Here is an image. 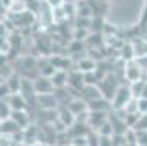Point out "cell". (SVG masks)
Wrapping results in <instances>:
<instances>
[{"instance_id": "obj_28", "label": "cell", "mask_w": 147, "mask_h": 146, "mask_svg": "<svg viewBox=\"0 0 147 146\" xmlns=\"http://www.w3.org/2000/svg\"><path fill=\"white\" fill-rule=\"evenodd\" d=\"M3 82H5V80H3L2 77H0V85H2V83H3Z\"/></svg>"}, {"instance_id": "obj_9", "label": "cell", "mask_w": 147, "mask_h": 146, "mask_svg": "<svg viewBox=\"0 0 147 146\" xmlns=\"http://www.w3.org/2000/svg\"><path fill=\"white\" fill-rule=\"evenodd\" d=\"M6 85L9 86V91L10 94H20V89H22V82L24 79L20 77L18 73H12L6 80Z\"/></svg>"}, {"instance_id": "obj_18", "label": "cell", "mask_w": 147, "mask_h": 146, "mask_svg": "<svg viewBox=\"0 0 147 146\" xmlns=\"http://www.w3.org/2000/svg\"><path fill=\"white\" fill-rule=\"evenodd\" d=\"M12 113H13V111H12L10 105L7 104V101H6V99L0 101V121H5V120L10 118Z\"/></svg>"}, {"instance_id": "obj_24", "label": "cell", "mask_w": 147, "mask_h": 146, "mask_svg": "<svg viewBox=\"0 0 147 146\" xmlns=\"http://www.w3.org/2000/svg\"><path fill=\"white\" fill-rule=\"evenodd\" d=\"M64 0H45V5L51 9H57V7H61L64 6Z\"/></svg>"}, {"instance_id": "obj_29", "label": "cell", "mask_w": 147, "mask_h": 146, "mask_svg": "<svg viewBox=\"0 0 147 146\" xmlns=\"http://www.w3.org/2000/svg\"><path fill=\"white\" fill-rule=\"evenodd\" d=\"M100 2H107V0H100Z\"/></svg>"}, {"instance_id": "obj_1", "label": "cell", "mask_w": 147, "mask_h": 146, "mask_svg": "<svg viewBox=\"0 0 147 146\" xmlns=\"http://www.w3.org/2000/svg\"><path fill=\"white\" fill-rule=\"evenodd\" d=\"M131 98H133V95H131L130 88L124 86V85L118 86V89H117V92H115V95H114V98H112V102H111V104H112V110H114V111L122 110V108L130 102Z\"/></svg>"}, {"instance_id": "obj_26", "label": "cell", "mask_w": 147, "mask_h": 146, "mask_svg": "<svg viewBox=\"0 0 147 146\" xmlns=\"http://www.w3.org/2000/svg\"><path fill=\"white\" fill-rule=\"evenodd\" d=\"M13 2H15V0H2V3L5 5V7H6L7 10H9V7L12 6V3H13Z\"/></svg>"}, {"instance_id": "obj_27", "label": "cell", "mask_w": 147, "mask_h": 146, "mask_svg": "<svg viewBox=\"0 0 147 146\" xmlns=\"http://www.w3.org/2000/svg\"><path fill=\"white\" fill-rule=\"evenodd\" d=\"M3 134V130H2V124H0V136Z\"/></svg>"}, {"instance_id": "obj_3", "label": "cell", "mask_w": 147, "mask_h": 146, "mask_svg": "<svg viewBox=\"0 0 147 146\" xmlns=\"http://www.w3.org/2000/svg\"><path fill=\"white\" fill-rule=\"evenodd\" d=\"M34 91L35 95H50L53 92H55V86L50 77H44V76H38L34 80Z\"/></svg>"}, {"instance_id": "obj_13", "label": "cell", "mask_w": 147, "mask_h": 146, "mask_svg": "<svg viewBox=\"0 0 147 146\" xmlns=\"http://www.w3.org/2000/svg\"><path fill=\"white\" fill-rule=\"evenodd\" d=\"M67 79H69V73H67L66 70H57V72L54 73V76L51 77L55 89L64 88V86L67 85Z\"/></svg>"}, {"instance_id": "obj_6", "label": "cell", "mask_w": 147, "mask_h": 146, "mask_svg": "<svg viewBox=\"0 0 147 146\" xmlns=\"http://www.w3.org/2000/svg\"><path fill=\"white\" fill-rule=\"evenodd\" d=\"M67 85L76 91H83L85 88V75H83L80 70L77 72H70L69 73V79H67Z\"/></svg>"}, {"instance_id": "obj_11", "label": "cell", "mask_w": 147, "mask_h": 146, "mask_svg": "<svg viewBox=\"0 0 147 146\" xmlns=\"http://www.w3.org/2000/svg\"><path fill=\"white\" fill-rule=\"evenodd\" d=\"M96 67H98L96 61L92 60V58H89V57L82 58V60L77 61V69H79L82 73H90V72H95Z\"/></svg>"}, {"instance_id": "obj_12", "label": "cell", "mask_w": 147, "mask_h": 146, "mask_svg": "<svg viewBox=\"0 0 147 146\" xmlns=\"http://www.w3.org/2000/svg\"><path fill=\"white\" fill-rule=\"evenodd\" d=\"M0 124H2L3 134H9V136H12V137H13L16 133H20V130H22V129H20L12 118H7V120L2 121Z\"/></svg>"}, {"instance_id": "obj_21", "label": "cell", "mask_w": 147, "mask_h": 146, "mask_svg": "<svg viewBox=\"0 0 147 146\" xmlns=\"http://www.w3.org/2000/svg\"><path fill=\"white\" fill-rule=\"evenodd\" d=\"M25 3H26V10L32 13H38L41 6H42L41 0H25Z\"/></svg>"}, {"instance_id": "obj_16", "label": "cell", "mask_w": 147, "mask_h": 146, "mask_svg": "<svg viewBox=\"0 0 147 146\" xmlns=\"http://www.w3.org/2000/svg\"><path fill=\"white\" fill-rule=\"evenodd\" d=\"M146 86H147V83H146V82H143V80H138V82H136V83H131L130 91H131L133 98L140 99V98H141V95H143V92H144V89H146Z\"/></svg>"}, {"instance_id": "obj_14", "label": "cell", "mask_w": 147, "mask_h": 146, "mask_svg": "<svg viewBox=\"0 0 147 146\" xmlns=\"http://www.w3.org/2000/svg\"><path fill=\"white\" fill-rule=\"evenodd\" d=\"M10 118L18 124L20 129L28 127V124H29V115L26 114V111H13Z\"/></svg>"}, {"instance_id": "obj_5", "label": "cell", "mask_w": 147, "mask_h": 146, "mask_svg": "<svg viewBox=\"0 0 147 146\" xmlns=\"http://www.w3.org/2000/svg\"><path fill=\"white\" fill-rule=\"evenodd\" d=\"M6 101L10 105L12 111H25L26 105H28V102H26V99L24 98L22 94H10Z\"/></svg>"}, {"instance_id": "obj_20", "label": "cell", "mask_w": 147, "mask_h": 146, "mask_svg": "<svg viewBox=\"0 0 147 146\" xmlns=\"http://www.w3.org/2000/svg\"><path fill=\"white\" fill-rule=\"evenodd\" d=\"M89 35H90V32H89V29H82V28H74V31H73V39H76V41H86L88 38H89Z\"/></svg>"}, {"instance_id": "obj_17", "label": "cell", "mask_w": 147, "mask_h": 146, "mask_svg": "<svg viewBox=\"0 0 147 146\" xmlns=\"http://www.w3.org/2000/svg\"><path fill=\"white\" fill-rule=\"evenodd\" d=\"M38 70H39V76H44V77H53L54 76V73L57 72V69L50 63V60L48 61H45L44 63V66H38Z\"/></svg>"}, {"instance_id": "obj_2", "label": "cell", "mask_w": 147, "mask_h": 146, "mask_svg": "<svg viewBox=\"0 0 147 146\" xmlns=\"http://www.w3.org/2000/svg\"><path fill=\"white\" fill-rule=\"evenodd\" d=\"M124 76L130 83H136L138 80H141V76H143V69H141V65L138 61H134V60H130L124 65Z\"/></svg>"}, {"instance_id": "obj_10", "label": "cell", "mask_w": 147, "mask_h": 146, "mask_svg": "<svg viewBox=\"0 0 147 146\" xmlns=\"http://www.w3.org/2000/svg\"><path fill=\"white\" fill-rule=\"evenodd\" d=\"M57 118L64 124V126L67 127V129H70L73 124L76 123V117H74V114L67 108V107H64V108H61L60 111H58V115H57Z\"/></svg>"}, {"instance_id": "obj_8", "label": "cell", "mask_w": 147, "mask_h": 146, "mask_svg": "<svg viewBox=\"0 0 147 146\" xmlns=\"http://www.w3.org/2000/svg\"><path fill=\"white\" fill-rule=\"evenodd\" d=\"M66 107H67L73 114H74V117H76V115H79V114H82V113L89 111V105H88V102H85L83 99H77V98L71 99Z\"/></svg>"}, {"instance_id": "obj_4", "label": "cell", "mask_w": 147, "mask_h": 146, "mask_svg": "<svg viewBox=\"0 0 147 146\" xmlns=\"http://www.w3.org/2000/svg\"><path fill=\"white\" fill-rule=\"evenodd\" d=\"M108 120H109L108 113H102V111H89V121H88V126H89V129H93V130L96 132V130H99Z\"/></svg>"}, {"instance_id": "obj_23", "label": "cell", "mask_w": 147, "mask_h": 146, "mask_svg": "<svg viewBox=\"0 0 147 146\" xmlns=\"http://www.w3.org/2000/svg\"><path fill=\"white\" fill-rule=\"evenodd\" d=\"M10 95V91H9V86L6 85V82H3L0 85V101L3 99H7V96Z\"/></svg>"}, {"instance_id": "obj_25", "label": "cell", "mask_w": 147, "mask_h": 146, "mask_svg": "<svg viewBox=\"0 0 147 146\" xmlns=\"http://www.w3.org/2000/svg\"><path fill=\"white\" fill-rule=\"evenodd\" d=\"M7 57H6V54H2L0 53V67H3V66H6L7 65Z\"/></svg>"}, {"instance_id": "obj_7", "label": "cell", "mask_w": 147, "mask_h": 146, "mask_svg": "<svg viewBox=\"0 0 147 146\" xmlns=\"http://www.w3.org/2000/svg\"><path fill=\"white\" fill-rule=\"evenodd\" d=\"M88 105H89V111H102V113H108L112 105L109 104V101L107 98H96V99H92L88 102Z\"/></svg>"}, {"instance_id": "obj_19", "label": "cell", "mask_w": 147, "mask_h": 146, "mask_svg": "<svg viewBox=\"0 0 147 146\" xmlns=\"http://www.w3.org/2000/svg\"><path fill=\"white\" fill-rule=\"evenodd\" d=\"M121 56H122V60L125 61H130L133 60V57L136 56V51H134V47L131 44H124L122 48H121Z\"/></svg>"}, {"instance_id": "obj_22", "label": "cell", "mask_w": 147, "mask_h": 146, "mask_svg": "<svg viewBox=\"0 0 147 146\" xmlns=\"http://www.w3.org/2000/svg\"><path fill=\"white\" fill-rule=\"evenodd\" d=\"M136 132H147V114H141L137 124L134 126Z\"/></svg>"}, {"instance_id": "obj_15", "label": "cell", "mask_w": 147, "mask_h": 146, "mask_svg": "<svg viewBox=\"0 0 147 146\" xmlns=\"http://www.w3.org/2000/svg\"><path fill=\"white\" fill-rule=\"evenodd\" d=\"M51 16H53V20L55 24H63L64 20L69 18L64 6H61V7H57V9H51Z\"/></svg>"}, {"instance_id": "obj_30", "label": "cell", "mask_w": 147, "mask_h": 146, "mask_svg": "<svg viewBox=\"0 0 147 146\" xmlns=\"http://www.w3.org/2000/svg\"><path fill=\"white\" fill-rule=\"evenodd\" d=\"M0 123H2V121H0Z\"/></svg>"}]
</instances>
